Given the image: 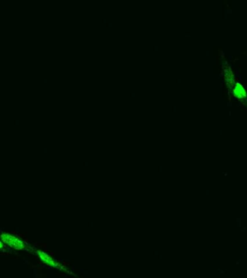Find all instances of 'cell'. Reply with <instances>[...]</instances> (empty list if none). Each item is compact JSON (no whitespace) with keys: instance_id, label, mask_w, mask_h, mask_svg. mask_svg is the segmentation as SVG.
I'll list each match as a JSON object with an SVG mask.
<instances>
[{"instance_id":"2","label":"cell","mask_w":247,"mask_h":278,"mask_svg":"<svg viewBox=\"0 0 247 278\" xmlns=\"http://www.w3.org/2000/svg\"><path fill=\"white\" fill-rule=\"evenodd\" d=\"M235 97L239 99H245L247 97V92L245 88L239 82L236 83L233 91Z\"/></svg>"},{"instance_id":"1","label":"cell","mask_w":247,"mask_h":278,"mask_svg":"<svg viewBox=\"0 0 247 278\" xmlns=\"http://www.w3.org/2000/svg\"><path fill=\"white\" fill-rule=\"evenodd\" d=\"M1 238H2L3 241L10 245L12 247L15 248V249H21L24 247L23 243L19 239H18V238H16L13 235H9V234H2Z\"/></svg>"},{"instance_id":"3","label":"cell","mask_w":247,"mask_h":278,"mask_svg":"<svg viewBox=\"0 0 247 278\" xmlns=\"http://www.w3.org/2000/svg\"><path fill=\"white\" fill-rule=\"evenodd\" d=\"M223 75L225 78V81H226L227 85L230 88L233 87L234 84V75H233V72H232L231 68L228 66H225L223 67Z\"/></svg>"},{"instance_id":"8","label":"cell","mask_w":247,"mask_h":278,"mask_svg":"<svg viewBox=\"0 0 247 278\" xmlns=\"http://www.w3.org/2000/svg\"><path fill=\"white\" fill-rule=\"evenodd\" d=\"M42 84H46L47 79H45V78H43V79L42 80Z\"/></svg>"},{"instance_id":"4","label":"cell","mask_w":247,"mask_h":278,"mask_svg":"<svg viewBox=\"0 0 247 278\" xmlns=\"http://www.w3.org/2000/svg\"><path fill=\"white\" fill-rule=\"evenodd\" d=\"M101 22H102V23H107V19L103 18V19L101 20Z\"/></svg>"},{"instance_id":"5","label":"cell","mask_w":247,"mask_h":278,"mask_svg":"<svg viewBox=\"0 0 247 278\" xmlns=\"http://www.w3.org/2000/svg\"><path fill=\"white\" fill-rule=\"evenodd\" d=\"M129 96L131 98L135 97V93H130Z\"/></svg>"},{"instance_id":"6","label":"cell","mask_w":247,"mask_h":278,"mask_svg":"<svg viewBox=\"0 0 247 278\" xmlns=\"http://www.w3.org/2000/svg\"><path fill=\"white\" fill-rule=\"evenodd\" d=\"M112 27V23H107V28H111Z\"/></svg>"},{"instance_id":"7","label":"cell","mask_w":247,"mask_h":278,"mask_svg":"<svg viewBox=\"0 0 247 278\" xmlns=\"http://www.w3.org/2000/svg\"><path fill=\"white\" fill-rule=\"evenodd\" d=\"M13 122H14L15 125H18L19 124V120H14Z\"/></svg>"}]
</instances>
